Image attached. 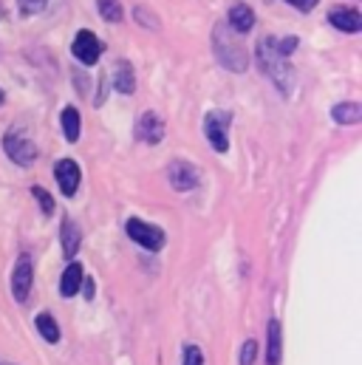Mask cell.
I'll return each mask as SVG.
<instances>
[{
  "label": "cell",
  "mask_w": 362,
  "mask_h": 365,
  "mask_svg": "<svg viewBox=\"0 0 362 365\" xmlns=\"http://www.w3.org/2000/svg\"><path fill=\"white\" fill-rule=\"evenodd\" d=\"M255 60H258L261 71L272 80V86L283 93V96H289L291 88H294V80H297V77H294V68L289 66V57H283V54L277 51L274 37H261V40H258Z\"/></svg>",
  "instance_id": "obj_1"
},
{
  "label": "cell",
  "mask_w": 362,
  "mask_h": 365,
  "mask_svg": "<svg viewBox=\"0 0 362 365\" xmlns=\"http://www.w3.org/2000/svg\"><path fill=\"white\" fill-rule=\"evenodd\" d=\"M212 51L218 57V63L235 74H244L249 68V51L241 46L235 31H227V23H218L212 31Z\"/></svg>",
  "instance_id": "obj_2"
},
{
  "label": "cell",
  "mask_w": 362,
  "mask_h": 365,
  "mask_svg": "<svg viewBox=\"0 0 362 365\" xmlns=\"http://www.w3.org/2000/svg\"><path fill=\"white\" fill-rule=\"evenodd\" d=\"M3 150H6V156H9L17 168H31V165L37 162V156H40L37 145L31 142V136L23 133L17 125H11V128L6 130V136H3Z\"/></svg>",
  "instance_id": "obj_3"
},
{
  "label": "cell",
  "mask_w": 362,
  "mask_h": 365,
  "mask_svg": "<svg viewBox=\"0 0 362 365\" xmlns=\"http://www.w3.org/2000/svg\"><path fill=\"white\" fill-rule=\"evenodd\" d=\"M125 232H128V238L133 244H139L148 252H162L165 244H167V235H165L162 227H156V224H150L145 218H136V215L125 221Z\"/></svg>",
  "instance_id": "obj_4"
},
{
  "label": "cell",
  "mask_w": 362,
  "mask_h": 365,
  "mask_svg": "<svg viewBox=\"0 0 362 365\" xmlns=\"http://www.w3.org/2000/svg\"><path fill=\"white\" fill-rule=\"evenodd\" d=\"M229 125H232L229 110H210L204 116V136L215 153H229Z\"/></svg>",
  "instance_id": "obj_5"
},
{
  "label": "cell",
  "mask_w": 362,
  "mask_h": 365,
  "mask_svg": "<svg viewBox=\"0 0 362 365\" xmlns=\"http://www.w3.org/2000/svg\"><path fill=\"white\" fill-rule=\"evenodd\" d=\"M31 286H34V258H31V252H20L17 264H14V272H11V297H14V303H26L29 294H31Z\"/></svg>",
  "instance_id": "obj_6"
},
{
  "label": "cell",
  "mask_w": 362,
  "mask_h": 365,
  "mask_svg": "<svg viewBox=\"0 0 362 365\" xmlns=\"http://www.w3.org/2000/svg\"><path fill=\"white\" fill-rule=\"evenodd\" d=\"M102 51H105V46H102V40L90 31V29H80L77 31V37H74V43H71V54L83 63V66H96L99 63V57H102Z\"/></svg>",
  "instance_id": "obj_7"
},
{
  "label": "cell",
  "mask_w": 362,
  "mask_h": 365,
  "mask_svg": "<svg viewBox=\"0 0 362 365\" xmlns=\"http://www.w3.org/2000/svg\"><path fill=\"white\" fill-rule=\"evenodd\" d=\"M167 182H170V187H173L176 192H190V190H195V187L201 184V173H198L190 162L176 159V162L167 165Z\"/></svg>",
  "instance_id": "obj_8"
},
{
  "label": "cell",
  "mask_w": 362,
  "mask_h": 365,
  "mask_svg": "<svg viewBox=\"0 0 362 365\" xmlns=\"http://www.w3.org/2000/svg\"><path fill=\"white\" fill-rule=\"evenodd\" d=\"M54 179H57V187L66 198H74L80 190V182H83V170L74 159H60L54 165Z\"/></svg>",
  "instance_id": "obj_9"
},
{
  "label": "cell",
  "mask_w": 362,
  "mask_h": 365,
  "mask_svg": "<svg viewBox=\"0 0 362 365\" xmlns=\"http://www.w3.org/2000/svg\"><path fill=\"white\" fill-rule=\"evenodd\" d=\"M136 139L145 145H159L165 139V119L156 110H145L136 122Z\"/></svg>",
  "instance_id": "obj_10"
},
{
  "label": "cell",
  "mask_w": 362,
  "mask_h": 365,
  "mask_svg": "<svg viewBox=\"0 0 362 365\" xmlns=\"http://www.w3.org/2000/svg\"><path fill=\"white\" fill-rule=\"evenodd\" d=\"M329 23L337 31H343V34H357V31H362V14L354 6H334L329 11Z\"/></svg>",
  "instance_id": "obj_11"
},
{
  "label": "cell",
  "mask_w": 362,
  "mask_h": 365,
  "mask_svg": "<svg viewBox=\"0 0 362 365\" xmlns=\"http://www.w3.org/2000/svg\"><path fill=\"white\" fill-rule=\"evenodd\" d=\"M227 26H229V31H235L238 37L249 34V31L255 29V11H252V6H247V3H232L229 11H227Z\"/></svg>",
  "instance_id": "obj_12"
},
{
  "label": "cell",
  "mask_w": 362,
  "mask_h": 365,
  "mask_svg": "<svg viewBox=\"0 0 362 365\" xmlns=\"http://www.w3.org/2000/svg\"><path fill=\"white\" fill-rule=\"evenodd\" d=\"M80 244H83V230L74 218H63V227H60V247H63V255L66 258H74L80 252Z\"/></svg>",
  "instance_id": "obj_13"
},
{
  "label": "cell",
  "mask_w": 362,
  "mask_h": 365,
  "mask_svg": "<svg viewBox=\"0 0 362 365\" xmlns=\"http://www.w3.org/2000/svg\"><path fill=\"white\" fill-rule=\"evenodd\" d=\"M83 277H86L83 267H80L77 261H71V264L63 269V274H60V294H63L66 300L74 297V294L83 289Z\"/></svg>",
  "instance_id": "obj_14"
},
{
  "label": "cell",
  "mask_w": 362,
  "mask_h": 365,
  "mask_svg": "<svg viewBox=\"0 0 362 365\" xmlns=\"http://www.w3.org/2000/svg\"><path fill=\"white\" fill-rule=\"evenodd\" d=\"M283 357V334H280V320L272 317L267 323V365H280Z\"/></svg>",
  "instance_id": "obj_15"
},
{
  "label": "cell",
  "mask_w": 362,
  "mask_h": 365,
  "mask_svg": "<svg viewBox=\"0 0 362 365\" xmlns=\"http://www.w3.org/2000/svg\"><path fill=\"white\" fill-rule=\"evenodd\" d=\"M60 128H63V136L66 142H80V130H83V119H80V110L74 105H66L63 113H60Z\"/></svg>",
  "instance_id": "obj_16"
},
{
  "label": "cell",
  "mask_w": 362,
  "mask_h": 365,
  "mask_svg": "<svg viewBox=\"0 0 362 365\" xmlns=\"http://www.w3.org/2000/svg\"><path fill=\"white\" fill-rule=\"evenodd\" d=\"M113 88L119 93H133L136 91V71L128 60H119L113 66Z\"/></svg>",
  "instance_id": "obj_17"
},
{
  "label": "cell",
  "mask_w": 362,
  "mask_h": 365,
  "mask_svg": "<svg viewBox=\"0 0 362 365\" xmlns=\"http://www.w3.org/2000/svg\"><path fill=\"white\" fill-rule=\"evenodd\" d=\"M331 119L337 125H360L362 122V105L360 102H340L331 108Z\"/></svg>",
  "instance_id": "obj_18"
},
{
  "label": "cell",
  "mask_w": 362,
  "mask_h": 365,
  "mask_svg": "<svg viewBox=\"0 0 362 365\" xmlns=\"http://www.w3.org/2000/svg\"><path fill=\"white\" fill-rule=\"evenodd\" d=\"M34 326H37V334L46 340V343H60V326H57V320H54V314H48V312H40L37 317H34Z\"/></svg>",
  "instance_id": "obj_19"
},
{
  "label": "cell",
  "mask_w": 362,
  "mask_h": 365,
  "mask_svg": "<svg viewBox=\"0 0 362 365\" xmlns=\"http://www.w3.org/2000/svg\"><path fill=\"white\" fill-rule=\"evenodd\" d=\"M96 9H99V17L105 23H119L125 17V9L119 0H96Z\"/></svg>",
  "instance_id": "obj_20"
},
{
  "label": "cell",
  "mask_w": 362,
  "mask_h": 365,
  "mask_svg": "<svg viewBox=\"0 0 362 365\" xmlns=\"http://www.w3.org/2000/svg\"><path fill=\"white\" fill-rule=\"evenodd\" d=\"M31 195L37 198V207H40V212H43V215H54L57 204H54V198H51V192H48L46 187L34 184V187H31Z\"/></svg>",
  "instance_id": "obj_21"
},
{
  "label": "cell",
  "mask_w": 362,
  "mask_h": 365,
  "mask_svg": "<svg viewBox=\"0 0 362 365\" xmlns=\"http://www.w3.org/2000/svg\"><path fill=\"white\" fill-rule=\"evenodd\" d=\"M46 3H48V0H17V6H20V14H26V17H31V14H40V11L46 9Z\"/></svg>",
  "instance_id": "obj_22"
},
{
  "label": "cell",
  "mask_w": 362,
  "mask_h": 365,
  "mask_svg": "<svg viewBox=\"0 0 362 365\" xmlns=\"http://www.w3.org/2000/svg\"><path fill=\"white\" fill-rule=\"evenodd\" d=\"M181 365H204V354H201V349H198V346H184Z\"/></svg>",
  "instance_id": "obj_23"
},
{
  "label": "cell",
  "mask_w": 362,
  "mask_h": 365,
  "mask_svg": "<svg viewBox=\"0 0 362 365\" xmlns=\"http://www.w3.org/2000/svg\"><path fill=\"white\" fill-rule=\"evenodd\" d=\"M255 357H258V343L255 340H247L241 346V365H255Z\"/></svg>",
  "instance_id": "obj_24"
},
{
  "label": "cell",
  "mask_w": 362,
  "mask_h": 365,
  "mask_svg": "<svg viewBox=\"0 0 362 365\" xmlns=\"http://www.w3.org/2000/svg\"><path fill=\"white\" fill-rule=\"evenodd\" d=\"M283 3H289V6H294L297 11H311L320 0H283Z\"/></svg>",
  "instance_id": "obj_25"
},
{
  "label": "cell",
  "mask_w": 362,
  "mask_h": 365,
  "mask_svg": "<svg viewBox=\"0 0 362 365\" xmlns=\"http://www.w3.org/2000/svg\"><path fill=\"white\" fill-rule=\"evenodd\" d=\"M83 294L93 300V294H96V283H93V277H83Z\"/></svg>",
  "instance_id": "obj_26"
},
{
  "label": "cell",
  "mask_w": 362,
  "mask_h": 365,
  "mask_svg": "<svg viewBox=\"0 0 362 365\" xmlns=\"http://www.w3.org/2000/svg\"><path fill=\"white\" fill-rule=\"evenodd\" d=\"M3 102H6V93H3V88H0V105H3Z\"/></svg>",
  "instance_id": "obj_27"
},
{
  "label": "cell",
  "mask_w": 362,
  "mask_h": 365,
  "mask_svg": "<svg viewBox=\"0 0 362 365\" xmlns=\"http://www.w3.org/2000/svg\"><path fill=\"white\" fill-rule=\"evenodd\" d=\"M0 365H11V363H6V360H0Z\"/></svg>",
  "instance_id": "obj_28"
},
{
  "label": "cell",
  "mask_w": 362,
  "mask_h": 365,
  "mask_svg": "<svg viewBox=\"0 0 362 365\" xmlns=\"http://www.w3.org/2000/svg\"><path fill=\"white\" fill-rule=\"evenodd\" d=\"M0 11H3V0H0Z\"/></svg>",
  "instance_id": "obj_29"
}]
</instances>
